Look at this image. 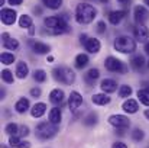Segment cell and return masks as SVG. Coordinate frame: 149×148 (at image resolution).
Instances as JSON below:
<instances>
[{
	"instance_id": "1",
	"label": "cell",
	"mask_w": 149,
	"mask_h": 148,
	"mask_svg": "<svg viewBox=\"0 0 149 148\" xmlns=\"http://www.w3.org/2000/svg\"><path fill=\"white\" fill-rule=\"evenodd\" d=\"M97 15V10L94 6L88 4V3H80L75 9V20L80 23V25H87V23H91L94 20Z\"/></svg>"
},
{
	"instance_id": "2",
	"label": "cell",
	"mask_w": 149,
	"mask_h": 148,
	"mask_svg": "<svg viewBox=\"0 0 149 148\" xmlns=\"http://www.w3.org/2000/svg\"><path fill=\"white\" fill-rule=\"evenodd\" d=\"M44 23L51 35H61L68 32V23L62 16H49L45 19Z\"/></svg>"
},
{
	"instance_id": "3",
	"label": "cell",
	"mask_w": 149,
	"mask_h": 148,
	"mask_svg": "<svg viewBox=\"0 0 149 148\" xmlns=\"http://www.w3.org/2000/svg\"><path fill=\"white\" fill-rule=\"evenodd\" d=\"M113 45H114L116 51H119L122 54H132V52L136 51V41L132 36H127V35L116 38Z\"/></svg>"
},
{
	"instance_id": "4",
	"label": "cell",
	"mask_w": 149,
	"mask_h": 148,
	"mask_svg": "<svg viewBox=\"0 0 149 148\" xmlns=\"http://www.w3.org/2000/svg\"><path fill=\"white\" fill-rule=\"evenodd\" d=\"M52 76H54V79H55L56 81H59V83H62V84H72V83L75 81V73H74L71 68L64 67V65L54 68Z\"/></svg>"
},
{
	"instance_id": "5",
	"label": "cell",
	"mask_w": 149,
	"mask_h": 148,
	"mask_svg": "<svg viewBox=\"0 0 149 148\" xmlns=\"http://www.w3.org/2000/svg\"><path fill=\"white\" fill-rule=\"evenodd\" d=\"M58 134V125L52 122H41L36 125V137L39 140H51Z\"/></svg>"
},
{
	"instance_id": "6",
	"label": "cell",
	"mask_w": 149,
	"mask_h": 148,
	"mask_svg": "<svg viewBox=\"0 0 149 148\" xmlns=\"http://www.w3.org/2000/svg\"><path fill=\"white\" fill-rule=\"evenodd\" d=\"M104 67H106V70H109L111 73H119V74H125L129 70L125 62H122L120 60H117L114 57H107L104 61Z\"/></svg>"
},
{
	"instance_id": "7",
	"label": "cell",
	"mask_w": 149,
	"mask_h": 148,
	"mask_svg": "<svg viewBox=\"0 0 149 148\" xmlns=\"http://www.w3.org/2000/svg\"><path fill=\"white\" fill-rule=\"evenodd\" d=\"M109 123L116 129H127L130 126V121L125 115H111L109 118Z\"/></svg>"
},
{
	"instance_id": "8",
	"label": "cell",
	"mask_w": 149,
	"mask_h": 148,
	"mask_svg": "<svg viewBox=\"0 0 149 148\" xmlns=\"http://www.w3.org/2000/svg\"><path fill=\"white\" fill-rule=\"evenodd\" d=\"M0 16H1V22H3L4 25H13V23L16 22L17 13H16V10H13V9L4 7V9H1Z\"/></svg>"
},
{
	"instance_id": "9",
	"label": "cell",
	"mask_w": 149,
	"mask_h": 148,
	"mask_svg": "<svg viewBox=\"0 0 149 148\" xmlns=\"http://www.w3.org/2000/svg\"><path fill=\"white\" fill-rule=\"evenodd\" d=\"M133 13H135V20L139 25H143L149 19V10L146 7H143V6H136Z\"/></svg>"
},
{
	"instance_id": "10",
	"label": "cell",
	"mask_w": 149,
	"mask_h": 148,
	"mask_svg": "<svg viewBox=\"0 0 149 148\" xmlns=\"http://www.w3.org/2000/svg\"><path fill=\"white\" fill-rule=\"evenodd\" d=\"M135 39L139 42H146L149 39V28L145 25H139L135 28Z\"/></svg>"
},
{
	"instance_id": "11",
	"label": "cell",
	"mask_w": 149,
	"mask_h": 148,
	"mask_svg": "<svg viewBox=\"0 0 149 148\" xmlns=\"http://www.w3.org/2000/svg\"><path fill=\"white\" fill-rule=\"evenodd\" d=\"M83 105V96L78 92H71L70 93V99H68V106L71 110H77L80 106Z\"/></svg>"
},
{
	"instance_id": "12",
	"label": "cell",
	"mask_w": 149,
	"mask_h": 148,
	"mask_svg": "<svg viewBox=\"0 0 149 148\" xmlns=\"http://www.w3.org/2000/svg\"><path fill=\"white\" fill-rule=\"evenodd\" d=\"M100 87L103 90V93L109 95V93H114L117 90V83L113 80V79H104L101 83H100Z\"/></svg>"
},
{
	"instance_id": "13",
	"label": "cell",
	"mask_w": 149,
	"mask_h": 148,
	"mask_svg": "<svg viewBox=\"0 0 149 148\" xmlns=\"http://www.w3.org/2000/svg\"><path fill=\"white\" fill-rule=\"evenodd\" d=\"M84 48L87 49L90 54H97L100 48H101V44L96 38H87V41L84 42Z\"/></svg>"
},
{
	"instance_id": "14",
	"label": "cell",
	"mask_w": 149,
	"mask_h": 148,
	"mask_svg": "<svg viewBox=\"0 0 149 148\" xmlns=\"http://www.w3.org/2000/svg\"><path fill=\"white\" fill-rule=\"evenodd\" d=\"M1 38H3V47H4L6 49L16 51V49L19 48V41H17V39H13V38H10L7 32H4V34L1 35Z\"/></svg>"
},
{
	"instance_id": "15",
	"label": "cell",
	"mask_w": 149,
	"mask_h": 148,
	"mask_svg": "<svg viewBox=\"0 0 149 148\" xmlns=\"http://www.w3.org/2000/svg\"><path fill=\"white\" fill-rule=\"evenodd\" d=\"M126 15H127V10H114V12H110L109 13V22L111 25H119Z\"/></svg>"
},
{
	"instance_id": "16",
	"label": "cell",
	"mask_w": 149,
	"mask_h": 148,
	"mask_svg": "<svg viewBox=\"0 0 149 148\" xmlns=\"http://www.w3.org/2000/svg\"><path fill=\"white\" fill-rule=\"evenodd\" d=\"M9 145L12 148H31V144L28 141L20 140L19 135H12L9 138Z\"/></svg>"
},
{
	"instance_id": "17",
	"label": "cell",
	"mask_w": 149,
	"mask_h": 148,
	"mask_svg": "<svg viewBox=\"0 0 149 148\" xmlns=\"http://www.w3.org/2000/svg\"><path fill=\"white\" fill-rule=\"evenodd\" d=\"M122 109H123L126 113H130V115H132V113H136V112H138L139 105H138V102H136L135 99H127V100L123 102Z\"/></svg>"
},
{
	"instance_id": "18",
	"label": "cell",
	"mask_w": 149,
	"mask_h": 148,
	"mask_svg": "<svg viewBox=\"0 0 149 148\" xmlns=\"http://www.w3.org/2000/svg\"><path fill=\"white\" fill-rule=\"evenodd\" d=\"M28 74H29V67H28V64H26L25 61H19V62L16 64V77L20 79V80H23V79L28 77Z\"/></svg>"
},
{
	"instance_id": "19",
	"label": "cell",
	"mask_w": 149,
	"mask_h": 148,
	"mask_svg": "<svg viewBox=\"0 0 149 148\" xmlns=\"http://www.w3.org/2000/svg\"><path fill=\"white\" fill-rule=\"evenodd\" d=\"M45 112H47V105L42 103V102L35 103V105L32 106V109H31V115H32L33 118H42V116L45 115Z\"/></svg>"
},
{
	"instance_id": "20",
	"label": "cell",
	"mask_w": 149,
	"mask_h": 148,
	"mask_svg": "<svg viewBox=\"0 0 149 148\" xmlns=\"http://www.w3.org/2000/svg\"><path fill=\"white\" fill-rule=\"evenodd\" d=\"M64 97H65V95L61 89H54L49 93V100L54 105H61L64 102Z\"/></svg>"
},
{
	"instance_id": "21",
	"label": "cell",
	"mask_w": 149,
	"mask_h": 148,
	"mask_svg": "<svg viewBox=\"0 0 149 148\" xmlns=\"http://www.w3.org/2000/svg\"><path fill=\"white\" fill-rule=\"evenodd\" d=\"M61 119H62V112H61V109H59L58 106L52 107L49 110V122L58 125V123L61 122Z\"/></svg>"
},
{
	"instance_id": "22",
	"label": "cell",
	"mask_w": 149,
	"mask_h": 148,
	"mask_svg": "<svg viewBox=\"0 0 149 148\" xmlns=\"http://www.w3.org/2000/svg\"><path fill=\"white\" fill-rule=\"evenodd\" d=\"M32 47H33V52H36V54H39V55L48 54V52L51 51L49 45H48V44H44V42H41V41L33 42V44H32Z\"/></svg>"
},
{
	"instance_id": "23",
	"label": "cell",
	"mask_w": 149,
	"mask_h": 148,
	"mask_svg": "<svg viewBox=\"0 0 149 148\" xmlns=\"http://www.w3.org/2000/svg\"><path fill=\"white\" fill-rule=\"evenodd\" d=\"M91 100H93V103H94V105H99V106H104V105H109L111 99L109 97V96H107L106 93H99V95H94V96L91 97Z\"/></svg>"
},
{
	"instance_id": "24",
	"label": "cell",
	"mask_w": 149,
	"mask_h": 148,
	"mask_svg": "<svg viewBox=\"0 0 149 148\" xmlns=\"http://www.w3.org/2000/svg\"><path fill=\"white\" fill-rule=\"evenodd\" d=\"M29 106H31V103H29V100L25 97L19 99L17 102H16V105H15V109H16V112L17 113H25L28 109H29Z\"/></svg>"
},
{
	"instance_id": "25",
	"label": "cell",
	"mask_w": 149,
	"mask_h": 148,
	"mask_svg": "<svg viewBox=\"0 0 149 148\" xmlns=\"http://www.w3.org/2000/svg\"><path fill=\"white\" fill-rule=\"evenodd\" d=\"M99 77H100V71L97 68H90V70L87 71V74L84 76V79H86V81H87L88 84H94V81H96Z\"/></svg>"
},
{
	"instance_id": "26",
	"label": "cell",
	"mask_w": 149,
	"mask_h": 148,
	"mask_svg": "<svg viewBox=\"0 0 149 148\" xmlns=\"http://www.w3.org/2000/svg\"><path fill=\"white\" fill-rule=\"evenodd\" d=\"M130 65H132L135 70H141V68L145 67V58H143L142 55H135V57H132V60H130Z\"/></svg>"
},
{
	"instance_id": "27",
	"label": "cell",
	"mask_w": 149,
	"mask_h": 148,
	"mask_svg": "<svg viewBox=\"0 0 149 148\" xmlns=\"http://www.w3.org/2000/svg\"><path fill=\"white\" fill-rule=\"evenodd\" d=\"M88 55L87 54H78L77 57H75V67L77 68H84V67H87V64H88Z\"/></svg>"
},
{
	"instance_id": "28",
	"label": "cell",
	"mask_w": 149,
	"mask_h": 148,
	"mask_svg": "<svg viewBox=\"0 0 149 148\" xmlns=\"http://www.w3.org/2000/svg\"><path fill=\"white\" fill-rule=\"evenodd\" d=\"M19 26L23 28V29H29L33 26V22H32V18L28 16V15H22L19 18Z\"/></svg>"
},
{
	"instance_id": "29",
	"label": "cell",
	"mask_w": 149,
	"mask_h": 148,
	"mask_svg": "<svg viewBox=\"0 0 149 148\" xmlns=\"http://www.w3.org/2000/svg\"><path fill=\"white\" fill-rule=\"evenodd\" d=\"M138 97H139L142 105L149 106V89H141L138 92Z\"/></svg>"
},
{
	"instance_id": "30",
	"label": "cell",
	"mask_w": 149,
	"mask_h": 148,
	"mask_svg": "<svg viewBox=\"0 0 149 148\" xmlns=\"http://www.w3.org/2000/svg\"><path fill=\"white\" fill-rule=\"evenodd\" d=\"M97 119H99L97 113L91 112V113H88V115L83 119V123H84V125H87V126H91V125H96V123H97Z\"/></svg>"
},
{
	"instance_id": "31",
	"label": "cell",
	"mask_w": 149,
	"mask_h": 148,
	"mask_svg": "<svg viewBox=\"0 0 149 148\" xmlns=\"http://www.w3.org/2000/svg\"><path fill=\"white\" fill-rule=\"evenodd\" d=\"M1 80H3L4 83H7V84H12L13 80H15L13 73H12L10 70H3V71H1Z\"/></svg>"
},
{
	"instance_id": "32",
	"label": "cell",
	"mask_w": 149,
	"mask_h": 148,
	"mask_svg": "<svg viewBox=\"0 0 149 148\" xmlns=\"http://www.w3.org/2000/svg\"><path fill=\"white\" fill-rule=\"evenodd\" d=\"M132 95V87L127 86V84H123L119 87V96L120 97H130Z\"/></svg>"
},
{
	"instance_id": "33",
	"label": "cell",
	"mask_w": 149,
	"mask_h": 148,
	"mask_svg": "<svg viewBox=\"0 0 149 148\" xmlns=\"http://www.w3.org/2000/svg\"><path fill=\"white\" fill-rule=\"evenodd\" d=\"M4 132L9 134L10 137H12V135H17V134H19V126H17L16 123H13V122H12V123H7L6 128H4Z\"/></svg>"
},
{
	"instance_id": "34",
	"label": "cell",
	"mask_w": 149,
	"mask_h": 148,
	"mask_svg": "<svg viewBox=\"0 0 149 148\" xmlns=\"http://www.w3.org/2000/svg\"><path fill=\"white\" fill-rule=\"evenodd\" d=\"M42 1H44V4H45L47 7H49L52 10L59 9L61 4H62V0H42Z\"/></svg>"
},
{
	"instance_id": "35",
	"label": "cell",
	"mask_w": 149,
	"mask_h": 148,
	"mask_svg": "<svg viewBox=\"0 0 149 148\" xmlns=\"http://www.w3.org/2000/svg\"><path fill=\"white\" fill-rule=\"evenodd\" d=\"M1 62H3L4 65L13 64V62H15V55L10 54V52H3V54H1Z\"/></svg>"
},
{
	"instance_id": "36",
	"label": "cell",
	"mask_w": 149,
	"mask_h": 148,
	"mask_svg": "<svg viewBox=\"0 0 149 148\" xmlns=\"http://www.w3.org/2000/svg\"><path fill=\"white\" fill-rule=\"evenodd\" d=\"M33 80L38 81V83H44L47 80V73L44 70H35L33 73Z\"/></svg>"
},
{
	"instance_id": "37",
	"label": "cell",
	"mask_w": 149,
	"mask_h": 148,
	"mask_svg": "<svg viewBox=\"0 0 149 148\" xmlns=\"http://www.w3.org/2000/svg\"><path fill=\"white\" fill-rule=\"evenodd\" d=\"M132 138H133V141L141 142V141L145 138V134H143V131H142V129L135 128V129H133V132H132Z\"/></svg>"
},
{
	"instance_id": "38",
	"label": "cell",
	"mask_w": 149,
	"mask_h": 148,
	"mask_svg": "<svg viewBox=\"0 0 149 148\" xmlns=\"http://www.w3.org/2000/svg\"><path fill=\"white\" fill-rule=\"evenodd\" d=\"M19 137H28L29 135V128L26 126V125H22V126H19V134H17Z\"/></svg>"
},
{
	"instance_id": "39",
	"label": "cell",
	"mask_w": 149,
	"mask_h": 148,
	"mask_svg": "<svg viewBox=\"0 0 149 148\" xmlns=\"http://www.w3.org/2000/svg\"><path fill=\"white\" fill-rule=\"evenodd\" d=\"M97 32L99 34H104L106 32V23L103 20H100L99 23H97Z\"/></svg>"
},
{
	"instance_id": "40",
	"label": "cell",
	"mask_w": 149,
	"mask_h": 148,
	"mask_svg": "<svg viewBox=\"0 0 149 148\" xmlns=\"http://www.w3.org/2000/svg\"><path fill=\"white\" fill-rule=\"evenodd\" d=\"M41 93H42V92H41L39 87H33V89L31 90V96H32V97H39Z\"/></svg>"
},
{
	"instance_id": "41",
	"label": "cell",
	"mask_w": 149,
	"mask_h": 148,
	"mask_svg": "<svg viewBox=\"0 0 149 148\" xmlns=\"http://www.w3.org/2000/svg\"><path fill=\"white\" fill-rule=\"evenodd\" d=\"M111 148H127V145H126L125 142H122V141H116V142L111 145Z\"/></svg>"
},
{
	"instance_id": "42",
	"label": "cell",
	"mask_w": 149,
	"mask_h": 148,
	"mask_svg": "<svg viewBox=\"0 0 149 148\" xmlns=\"http://www.w3.org/2000/svg\"><path fill=\"white\" fill-rule=\"evenodd\" d=\"M22 1H23V0H9V4H12V6H19V4H22Z\"/></svg>"
},
{
	"instance_id": "43",
	"label": "cell",
	"mask_w": 149,
	"mask_h": 148,
	"mask_svg": "<svg viewBox=\"0 0 149 148\" xmlns=\"http://www.w3.org/2000/svg\"><path fill=\"white\" fill-rule=\"evenodd\" d=\"M117 1H119L122 6H129V4H130V0H117Z\"/></svg>"
},
{
	"instance_id": "44",
	"label": "cell",
	"mask_w": 149,
	"mask_h": 148,
	"mask_svg": "<svg viewBox=\"0 0 149 148\" xmlns=\"http://www.w3.org/2000/svg\"><path fill=\"white\" fill-rule=\"evenodd\" d=\"M87 38H88V36H87V35H86V34H83V35H81V36H80V39H81V44H83V45H84V42H86V41H87Z\"/></svg>"
},
{
	"instance_id": "45",
	"label": "cell",
	"mask_w": 149,
	"mask_h": 148,
	"mask_svg": "<svg viewBox=\"0 0 149 148\" xmlns=\"http://www.w3.org/2000/svg\"><path fill=\"white\" fill-rule=\"evenodd\" d=\"M145 52L149 55V42H146V45H145Z\"/></svg>"
},
{
	"instance_id": "46",
	"label": "cell",
	"mask_w": 149,
	"mask_h": 148,
	"mask_svg": "<svg viewBox=\"0 0 149 148\" xmlns=\"http://www.w3.org/2000/svg\"><path fill=\"white\" fill-rule=\"evenodd\" d=\"M4 95H6V92H4V90H0V97L4 99Z\"/></svg>"
},
{
	"instance_id": "47",
	"label": "cell",
	"mask_w": 149,
	"mask_h": 148,
	"mask_svg": "<svg viewBox=\"0 0 149 148\" xmlns=\"http://www.w3.org/2000/svg\"><path fill=\"white\" fill-rule=\"evenodd\" d=\"M145 116L149 119V109H146V110H145Z\"/></svg>"
},
{
	"instance_id": "48",
	"label": "cell",
	"mask_w": 149,
	"mask_h": 148,
	"mask_svg": "<svg viewBox=\"0 0 149 148\" xmlns=\"http://www.w3.org/2000/svg\"><path fill=\"white\" fill-rule=\"evenodd\" d=\"M4 4V0H0V6H3Z\"/></svg>"
},
{
	"instance_id": "49",
	"label": "cell",
	"mask_w": 149,
	"mask_h": 148,
	"mask_svg": "<svg viewBox=\"0 0 149 148\" xmlns=\"http://www.w3.org/2000/svg\"><path fill=\"white\" fill-rule=\"evenodd\" d=\"M145 4H146V6L149 7V0H145Z\"/></svg>"
},
{
	"instance_id": "50",
	"label": "cell",
	"mask_w": 149,
	"mask_h": 148,
	"mask_svg": "<svg viewBox=\"0 0 149 148\" xmlns=\"http://www.w3.org/2000/svg\"><path fill=\"white\" fill-rule=\"evenodd\" d=\"M100 1H101V3H106V1H107V0H100Z\"/></svg>"
},
{
	"instance_id": "51",
	"label": "cell",
	"mask_w": 149,
	"mask_h": 148,
	"mask_svg": "<svg viewBox=\"0 0 149 148\" xmlns=\"http://www.w3.org/2000/svg\"><path fill=\"white\" fill-rule=\"evenodd\" d=\"M3 148H7V147H3Z\"/></svg>"
},
{
	"instance_id": "52",
	"label": "cell",
	"mask_w": 149,
	"mask_h": 148,
	"mask_svg": "<svg viewBox=\"0 0 149 148\" xmlns=\"http://www.w3.org/2000/svg\"><path fill=\"white\" fill-rule=\"evenodd\" d=\"M148 65H149V61H148Z\"/></svg>"
}]
</instances>
